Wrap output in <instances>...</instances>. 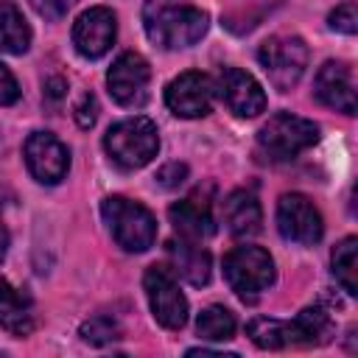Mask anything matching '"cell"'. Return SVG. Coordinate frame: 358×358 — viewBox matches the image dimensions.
<instances>
[{"label":"cell","mask_w":358,"mask_h":358,"mask_svg":"<svg viewBox=\"0 0 358 358\" xmlns=\"http://www.w3.org/2000/svg\"><path fill=\"white\" fill-rule=\"evenodd\" d=\"M145 34L162 50H179L196 45L210 25V17L196 6H176L165 0H148L143 11Z\"/></svg>","instance_id":"cell-1"},{"label":"cell","mask_w":358,"mask_h":358,"mask_svg":"<svg viewBox=\"0 0 358 358\" xmlns=\"http://www.w3.org/2000/svg\"><path fill=\"white\" fill-rule=\"evenodd\" d=\"M28 3H31L34 11H36L39 17H45V20H62V17L73 8L76 0H28Z\"/></svg>","instance_id":"cell-27"},{"label":"cell","mask_w":358,"mask_h":358,"mask_svg":"<svg viewBox=\"0 0 358 358\" xmlns=\"http://www.w3.org/2000/svg\"><path fill=\"white\" fill-rule=\"evenodd\" d=\"M288 324H291V347H322L336 333L330 313L319 305L299 310L296 319Z\"/></svg>","instance_id":"cell-19"},{"label":"cell","mask_w":358,"mask_h":358,"mask_svg":"<svg viewBox=\"0 0 358 358\" xmlns=\"http://www.w3.org/2000/svg\"><path fill=\"white\" fill-rule=\"evenodd\" d=\"M148 81H151V67L148 62L140 56V53H120L109 73H106V84H109V92L112 98L120 103V106H143L145 98H148Z\"/></svg>","instance_id":"cell-9"},{"label":"cell","mask_w":358,"mask_h":358,"mask_svg":"<svg viewBox=\"0 0 358 358\" xmlns=\"http://www.w3.org/2000/svg\"><path fill=\"white\" fill-rule=\"evenodd\" d=\"M224 221L229 227V232L235 238H252L260 232V224H263V213H260V204L252 193L246 190H232L227 199H224Z\"/></svg>","instance_id":"cell-18"},{"label":"cell","mask_w":358,"mask_h":358,"mask_svg":"<svg viewBox=\"0 0 358 358\" xmlns=\"http://www.w3.org/2000/svg\"><path fill=\"white\" fill-rule=\"evenodd\" d=\"M168 218L173 224V229L187 238V241H204L215 232V224H213V215H210V204L207 201H199L196 196L185 199V201H176L171 210H168Z\"/></svg>","instance_id":"cell-16"},{"label":"cell","mask_w":358,"mask_h":358,"mask_svg":"<svg viewBox=\"0 0 358 358\" xmlns=\"http://www.w3.org/2000/svg\"><path fill=\"white\" fill-rule=\"evenodd\" d=\"M185 176H187V165L185 162H168V165H162L159 171H157V185L159 187H165V190H171V187H179L182 182H185Z\"/></svg>","instance_id":"cell-26"},{"label":"cell","mask_w":358,"mask_h":358,"mask_svg":"<svg viewBox=\"0 0 358 358\" xmlns=\"http://www.w3.org/2000/svg\"><path fill=\"white\" fill-rule=\"evenodd\" d=\"M20 98V87H17V78L11 76V70L0 62V106H8Z\"/></svg>","instance_id":"cell-29"},{"label":"cell","mask_w":358,"mask_h":358,"mask_svg":"<svg viewBox=\"0 0 358 358\" xmlns=\"http://www.w3.org/2000/svg\"><path fill=\"white\" fill-rule=\"evenodd\" d=\"M103 148L109 159L123 171H137L148 165L159 151V131L148 117H123L103 134Z\"/></svg>","instance_id":"cell-2"},{"label":"cell","mask_w":358,"mask_h":358,"mask_svg":"<svg viewBox=\"0 0 358 358\" xmlns=\"http://www.w3.org/2000/svg\"><path fill=\"white\" fill-rule=\"evenodd\" d=\"M218 90L229 112L238 117H255L266 109V92L255 81V76L238 70V67H224L218 76Z\"/></svg>","instance_id":"cell-14"},{"label":"cell","mask_w":358,"mask_h":358,"mask_svg":"<svg viewBox=\"0 0 358 358\" xmlns=\"http://www.w3.org/2000/svg\"><path fill=\"white\" fill-rule=\"evenodd\" d=\"M213 95H215V87H213L210 76H204L199 70H187L165 87V103L179 117L207 115L213 106Z\"/></svg>","instance_id":"cell-11"},{"label":"cell","mask_w":358,"mask_h":358,"mask_svg":"<svg viewBox=\"0 0 358 358\" xmlns=\"http://www.w3.org/2000/svg\"><path fill=\"white\" fill-rule=\"evenodd\" d=\"M143 285H145V296H148L154 319L168 330L185 327V322H187V299L179 291V282H176L173 271L165 268V266H148V271L143 277Z\"/></svg>","instance_id":"cell-7"},{"label":"cell","mask_w":358,"mask_h":358,"mask_svg":"<svg viewBox=\"0 0 358 358\" xmlns=\"http://www.w3.org/2000/svg\"><path fill=\"white\" fill-rule=\"evenodd\" d=\"M6 246H8V232H6V224H3V218H0V260H3V255H6Z\"/></svg>","instance_id":"cell-30"},{"label":"cell","mask_w":358,"mask_h":358,"mask_svg":"<svg viewBox=\"0 0 358 358\" xmlns=\"http://www.w3.org/2000/svg\"><path fill=\"white\" fill-rule=\"evenodd\" d=\"M25 165L42 185H56L67 176L70 154L50 131H34L25 140Z\"/></svg>","instance_id":"cell-10"},{"label":"cell","mask_w":358,"mask_h":358,"mask_svg":"<svg viewBox=\"0 0 358 358\" xmlns=\"http://www.w3.org/2000/svg\"><path fill=\"white\" fill-rule=\"evenodd\" d=\"M81 338L101 347V344H109V341L120 338V327H117V322L109 319V316H92L90 322L81 324Z\"/></svg>","instance_id":"cell-24"},{"label":"cell","mask_w":358,"mask_h":358,"mask_svg":"<svg viewBox=\"0 0 358 358\" xmlns=\"http://www.w3.org/2000/svg\"><path fill=\"white\" fill-rule=\"evenodd\" d=\"M168 255L173 263V271L190 282V285H204L210 280V252L199 246V241H171L168 243Z\"/></svg>","instance_id":"cell-17"},{"label":"cell","mask_w":358,"mask_h":358,"mask_svg":"<svg viewBox=\"0 0 358 358\" xmlns=\"http://www.w3.org/2000/svg\"><path fill=\"white\" fill-rule=\"evenodd\" d=\"M333 274L341 282V288L347 294H358V241L355 238H344L336 249H333Z\"/></svg>","instance_id":"cell-22"},{"label":"cell","mask_w":358,"mask_h":358,"mask_svg":"<svg viewBox=\"0 0 358 358\" xmlns=\"http://www.w3.org/2000/svg\"><path fill=\"white\" fill-rule=\"evenodd\" d=\"M95 117H98V101H95L92 92H84L81 101L76 103V123L81 129H90L95 123Z\"/></svg>","instance_id":"cell-28"},{"label":"cell","mask_w":358,"mask_h":358,"mask_svg":"<svg viewBox=\"0 0 358 358\" xmlns=\"http://www.w3.org/2000/svg\"><path fill=\"white\" fill-rule=\"evenodd\" d=\"M34 302L22 288L0 280V327L11 336H28L34 330Z\"/></svg>","instance_id":"cell-15"},{"label":"cell","mask_w":358,"mask_h":358,"mask_svg":"<svg viewBox=\"0 0 358 358\" xmlns=\"http://www.w3.org/2000/svg\"><path fill=\"white\" fill-rule=\"evenodd\" d=\"M316 140H319V126L291 112H277L257 131V145L263 154H268V159H294Z\"/></svg>","instance_id":"cell-4"},{"label":"cell","mask_w":358,"mask_h":358,"mask_svg":"<svg viewBox=\"0 0 358 358\" xmlns=\"http://www.w3.org/2000/svg\"><path fill=\"white\" fill-rule=\"evenodd\" d=\"M224 277L241 299H257L274 282V260L260 246H235L224 257Z\"/></svg>","instance_id":"cell-5"},{"label":"cell","mask_w":358,"mask_h":358,"mask_svg":"<svg viewBox=\"0 0 358 358\" xmlns=\"http://www.w3.org/2000/svg\"><path fill=\"white\" fill-rule=\"evenodd\" d=\"M115 34H117V22H115L112 8H106V6L87 8L73 22V45L84 59L106 56L115 42Z\"/></svg>","instance_id":"cell-12"},{"label":"cell","mask_w":358,"mask_h":358,"mask_svg":"<svg viewBox=\"0 0 358 358\" xmlns=\"http://www.w3.org/2000/svg\"><path fill=\"white\" fill-rule=\"evenodd\" d=\"M28 45H31V28L22 11L14 3L0 0V53L20 56L28 50Z\"/></svg>","instance_id":"cell-20"},{"label":"cell","mask_w":358,"mask_h":358,"mask_svg":"<svg viewBox=\"0 0 358 358\" xmlns=\"http://www.w3.org/2000/svg\"><path fill=\"white\" fill-rule=\"evenodd\" d=\"M313 95L316 101H322L324 106L344 112V115H355V78H352V67L344 62H324L313 78Z\"/></svg>","instance_id":"cell-13"},{"label":"cell","mask_w":358,"mask_h":358,"mask_svg":"<svg viewBox=\"0 0 358 358\" xmlns=\"http://www.w3.org/2000/svg\"><path fill=\"white\" fill-rule=\"evenodd\" d=\"M101 213H103V221H106L112 238L126 252H145L154 243L157 221L143 204L123 199V196H109V199H103Z\"/></svg>","instance_id":"cell-3"},{"label":"cell","mask_w":358,"mask_h":358,"mask_svg":"<svg viewBox=\"0 0 358 358\" xmlns=\"http://www.w3.org/2000/svg\"><path fill=\"white\" fill-rule=\"evenodd\" d=\"M330 28L341 31V34H355L358 31V8H355L352 0H347L338 8L330 11Z\"/></svg>","instance_id":"cell-25"},{"label":"cell","mask_w":358,"mask_h":358,"mask_svg":"<svg viewBox=\"0 0 358 358\" xmlns=\"http://www.w3.org/2000/svg\"><path fill=\"white\" fill-rule=\"evenodd\" d=\"M277 229L285 241L299 243V246H313L319 243L324 224L313 201L302 193H282L277 201Z\"/></svg>","instance_id":"cell-8"},{"label":"cell","mask_w":358,"mask_h":358,"mask_svg":"<svg viewBox=\"0 0 358 358\" xmlns=\"http://www.w3.org/2000/svg\"><path fill=\"white\" fill-rule=\"evenodd\" d=\"M196 333L204 341H229L235 336V316L221 305H210L199 313Z\"/></svg>","instance_id":"cell-23"},{"label":"cell","mask_w":358,"mask_h":358,"mask_svg":"<svg viewBox=\"0 0 358 358\" xmlns=\"http://www.w3.org/2000/svg\"><path fill=\"white\" fill-rule=\"evenodd\" d=\"M246 333L260 350H285V347H291V324L282 322V319L257 316L246 324Z\"/></svg>","instance_id":"cell-21"},{"label":"cell","mask_w":358,"mask_h":358,"mask_svg":"<svg viewBox=\"0 0 358 358\" xmlns=\"http://www.w3.org/2000/svg\"><path fill=\"white\" fill-rule=\"evenodd\" d=\"M257 59L268 73V81L285 92L302 78L308 67V48L299 36H271L260 45Z\"/></svg>","instance_id":"cell-6"}]
</instances>
